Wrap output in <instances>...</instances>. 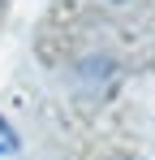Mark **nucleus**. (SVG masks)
<instances>
[{
  "label": "nucleus",
  "instance_id": "obj_1",
  "mask_svg": "<svg viewBox=\"0 0 155 160\" xmlns=\"http://www.w3.org/2000/svg\"><path fill=\"white\" fill-rule=\"evenodd\" d=\"M13 152H17V130L0 117V156H13Z\"/></svg>",
  "mask_w": 155,
  "mask_h": 160
},
{
  "label": "nucleus",
  "instance_id": "obj_2",
  "mask_svg": "<svg viewBox=\"0 0 155 160\" xmlns=\"http://www.w3.org/2000/svg\"><path fill=\"white\" fill-rule=\"evenodd\" d=\"M112 4H121V0H112Z\"/></svg>",
  "mask_w": 155,
  "mask_h": 160
}]
</instances>
